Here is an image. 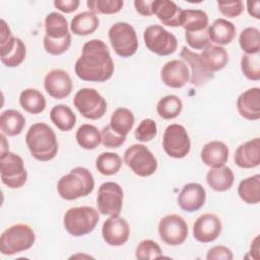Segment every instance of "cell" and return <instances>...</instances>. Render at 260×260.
Instances as JSON below:
<instances>
[{
	"mask_svg": "<svg viewBox=\"0 0 260 260\" xmlns=\"http://www.w3.org/2000/svg\"><path fill=\"white\" fill-rule=\"evenodd\" d=\"M0 59L6 67H16L25 58V45L19 38L11 35L9 26L5 20L1 19V40H0Z\"/></svg>",
	"mask_w": 260,
	"mask_h": 260,
	"instance_id": "cell-7",
	"label": "cell"
},
{
	"mask_svg": "<svg viewBox=\"0 0 260 260\" xmlns=\"http://www.w3.org/2000/svg\"><path fill=\"white\" fill-rule=\"evenodd\" d=\"M25 126V119L16 110H6L0 116V129L6 136L19 135Z\"/></svg>",
	"mask_w": 260,
	"mask_h": 260,
	"instance_id": "cell-28",
	"label": "cell"
},
{
	"mask_svg": "<svg viewBox=\"0 0 260 260\" xmlns=\"http://www.w3.org/2000/svg\"><path fill=\"white\" fill-rule=\"evenodd\" d=\"M202 161L210 168H219L225 165L229 158V148L221 141H210L201 149Z\"/></svg>",
	"mask_w": 260,
	"mask_h": 260,
	"instance_id": "cell-24",
	"label": "cell"
},
{
	"mask_svg": "<svg viewBox=\"0 0 260 260\" xmlns=\"http://www.w3.org/2000/svg\"><path fill=\"white\" fill-rule=\"evenodd\" d=\"M157 133L156 124L152 119H144L137 126L134 136L140 142H148L152 140Z\"/></svg>",
	"mask_w": 260,
	"mask_h": 260,
	"instance_id": "cell-43",
	"label": "cell"
},
{
	"mask_svg": "<svg viewBox=\"0 0 260 260\" xmlns=\"http://www.w3.org/2000/svg\"><path fill=\"white\" fill-rule=\"evenodd\" d=\"M73 105L84 118L89 120L102 118L107 111L106 100L93 88L79 89L73 98Z\"/></svg>",
	"mask_w": 260,
	"mask_h": 260,
	"instance_id": "cell-10",
	"label": "cell"
},
{
	"mask_svg": "<svg viewBox=\"0 0 260 260\" xmlns=\"http://www.w3.org/2000/svg\"><path fill=\"white\" fill-rule=\"evenodd\" d=\"M250 253L254 259H259V236H257L252 242Z\"/></svg>",
	"mask_w": 260,
	"mask_h": 260,
	"instance_id": "cell-52",
	"label": "cell"
},
{
	"mask_svg": "<svg viewBox=\"0 0 260 260\" xmlns=\"http://www.w3.org/2000/svg\"><path fill=\"white\" fill-rule=\"evenodd\" d=\"M205 199L206 192L202 185L188 183L182 188L178 196V204L184 211L193 212L199 210L204 205Z\"/></svg>",
	"mask_w": 260,
	"mask_h": 260,
	"instance_id": "cell-20",
	"label": "cell"
},
{
	"mask_svg": "<svg viewBox=\"0 0 260 260\" xmlns=\"http://www.w3.org/2000/svg\"><path fill=\"white\" fill-rule=\"evenodd\" d=\"M100 20L91 11L78 13L73 17L70 24V30L77 36H87L96 30Z\"/></svg>",
	"mask_w": 260,
	"mask_h": 260,
	"instance_id": "cell-29",
	"label": "cell"
},
{
	"mask_svg": "<svg viewBox=\"0 0 260 260\" xmlns=\"http://www.w3.org/2000/svg\"><path fill=\"white\" fill-rule=\"evenodd\" d=\"M46 91L54 99L67 98L72 91V80L69 74L62 69H53L47 73L44 80Z\"/></svg>",
	"mask_w": 260,
	"mask_h": 260,
	"instance_id": "cell-16",
	"label": "cell"
},
{
	"mask_svg": "<svg viewBox=\"0 0 260 260\" xmlns=\"http://www.w3.org/2000/svg\"><path fill=\"white\" fill-rule=\"evenodd\" d=\"M235 162L243 169H251L260 164V139L254 138L241 144L235 152Z\"/></svg>",
	"mask_w": 260,
	"mask_h": 260,
	"instance_id": "cell-23",
	"label": "cell"
},
{
	"mask_svg": "<svg viewBox=\"0 0 260 260\" xmlns=\"http://www.w3.org/2000/svg\"><path fill=\"white\" fill-rule=\"evenodd\" d=\"M247 9H248V13L252 17L256 19L260 18V2L258 0L247 1Z\"/></svg>",
	"mask_w": 260,
	"mask_h": 260,
	"instance_id": "cell-51",
	"label": "cell"
},
{
	"mask_svg": "<svg viewBox=\"0 0 260 260\" xmlns=\"http://www.w3.org/2000/svg\"><path fill=\"white\" fill-rule=\"evenodd\" d=\"M100 219L99 211L91 206L69 208L63 219L65 230L74 237H81L91 233Z\"/></svg>",
	"mask_w": 260,
	"mask_h": 260,
	"instance_id": "cell-4",
	"label": "cell"
},
{
	"mask_svg": "<svg viewBox=\"0 0 260 260\" xmlns=\"http://www.w3.org/2000/svg\"><path fill=\"white\" fill-rule=\"evenodd\" d=\"M181 26L185 31H200L208 28V15L200 9L182 10Z\"/></svg>",
	"mask_w": 260,
	"mask_h": 260,
	"instance_id": "cell-30",
	"label": "cell"
},
{
	"mask_svg": "<svg viewBox=\"0 0 260 260\" xmlns=\"http://www.w3.org/2000/svg\"><path fill=\"white\" fill-rule=\"evenodd\" d=\"M152 14L156 15L159 21L168 26H181L182 9L170 0H154L151 5Z\"/></svg>",
	"mask_w": 260,
	"mask_h": 260,
	"instance_id": "cell-22",
	"label": "cell"
},
{
	"mask_svg": "<svg viewBox=\"0 0 260 260\" xmlns=\"http://www.w3.org/2000/svg\"><path fill=\"white\" fill-rule=\"evenodd\" d=\"M207 31L209 40L217 45H228L236 36L235 25L224 18L214 20L213 23L208 26Z\"/></svg>",
	"mask_w": 260,
	"mask_h": 260,
	"instance_id": "cell-25",
	"label": "cell"
},
{
	"mask_svg": "<svg viewBox=\"0 0 260 260\" xmlns=\"http://www.w3.org/2000/svg\"><path fill=\"white\" fill-rule=\"evenodd\" d=\"M207 260H232L233 253L225 246H214L210 248L206 255Z\"/></svg>",
	"mask_w": 260,
	"mask_h": 260,
	"instance_id": "cell-48",
	"label": "cell"
},
{
	"mask_svg": "<svg viewBox=\"0 0 260 260\" xmlns=\"http://www.w3.org/2000/svg\"><path fill=\"white\" fill-rule=\"evenodd\" d=\"M79 146L84 149H94L102 142V134L99 129L90 124L81 125L75 134Z\"/></svg>",
	"mask_w": 260,
	"mask_h": 260,
	"instance_id": "cell-36",
	"label": "cell"
},
{
	"mask_svg": "<svg viewBox=\"0 0 260 260\" xmlns=\"http://www.w3.org/2000/svg\"><path fill=\"white\" fill-rule=\"evenodd\" d=\"M36 241L34 230L24 223L6 229L0 237V251L3 255H13L28 250Z\"/></svg>",
	"mask_w": 260,
	"mask_h": 260,
	"instance_id": "cell-5",
	"label": "cell"
},
{
	"mask_svg": "<svg viewBox=\"0 0 260 260\" xmlns=\"http://www.w3.org/2000/svg\"><path fill=\"white\" fill-rule=\"evenodd\" d=\"M74 70L78 78L84 81L104 82L110 79L114 73V62L108 46L98 39L86 42Z\"/></svg>",
	"mask_w": 260,
	"mask_h": 260,
	"instance_id": "cell-1",
	"label": "cell"
},
{
	"mask_svg": "<svg viewBox=\"0 0 260 260\" xmlns=\"http://www.w3.org/2000/svg\"><path fill=\"white\" fill-rule=\"evenodd\" d=\"M185 39L192 49L204 50L210 46L207 28L200 31H185Z\"/></svg>",
	"mask_w": 260,
	"mask_h": 260,
	"instance_id": "cell-45",
	"label": "cell"
},
{
	"mask_svg": "<svg viewBox=\"0 0 260 260\" xmlns=\"http://www.w3.org/2000/svg\"><path fill=\"white\" fill-rule=\"evenodd\" d=\"M134 125L133 113L127 108H118L110 120V127L119 135L126 136Z\"/></svg>",
	"mask_w": 260,
	"mask_h": 260,
	"instance_id": "cell-35",
	"label": "cell"
},
{
	"mask_svg": "<svg viewBox=\"0 0 260 260\" xmlns=\"http://www.w3.org/2000/svg\"><path fill=\"white\" fill-rule=\"evenodd\" d=\"M206 181L211 189L217 192H223L231 189L235 181V176L231 168L222 166L211 168L206 175Z\"/></svg>",
	"mask_w": 260,
	"mask_h": 260,
	"instance_id": "cell-26",
	"label": "cell"
},
{
	"mask_svg": "<svg viewBox=\"0 0 260 260\" xmlns=\"http://www.w3.org/2000/svg\"><path fill=\"white\" fill-rule=\"evenodd\" d=\"M243 74L250 80L260 79V58L258 54H245L241 58Z\"/></svg>",
	"mask_w": 260,
	"mask_h": 260,
	"instance_id": "cell-40",
	"label": "cell"
},
{
	"mask_svg": "<svg viewBox=\"0 0 260 260\" xmlns=\"http://www.w3.org/2000/svg\"><path fill=\"white\" fill-rule=\"evenodd\" d=\"M102 235L108 245L118 247L128 241L130 228L126 219L119 215H113L105 220L102 228Z\"/></svg>",
	"mask_w": 260,
	"mask_h": 260,
	"instance_id": "cell-15",
	"label": "cell"
},
{
	"mask_svg": "<svg viewBox=\"0 0 260 260\" xmlns=\"http://www.w3.org/2000/svg\"><path fill=\"white\" fill-rule=\"evenodd\" d=\"M160 77L162 82L171 88H181L190 79V72L187 64L179 59L167 62L162 68Z\"/></svg>",
	"mask_w": 260,
	"mask_h": 260,
	"instance_id": "cell-19",
	"label": "cell"
},
{
	"mask_svg": "<svg viewBox=\"0 0 260 260\" xmlns=\"http://www.w3.org/2000/svg\"><path fill=\"white\" fill-rule=\"evenodd\" d=\"M19 104L25 112L40 114L46 108V99L38 89L26 88L19 95Z\"/></svg>",
	"mask_w": 260,
	"mask_h": 260,
	"instance_id": "cell-31",
	"label": "cell"
},
{
	"mask_svg": "<svg viewBox=\"0 0 260 260\" xmlns=\"http://www.w3.org/2000/svg\"><path fill=\"white\" fill-rule=\"evenodd\" d=\"M143 39L146 48L158 56L171 55L178 47L177 38L158 24L146 27Z\"/></svg>",
	"mask_w": 260,
	"mask_h": 260,
	"instance_id": "cell-11",
	"label": "cell"
},
{
	"mask_svg": "<svg viewBox=\"0 0 260 260\" xmlns=\"http://www.w3.org/2000/svg\"><path fill=\"white\" fill-rule=\"evenodd\" d=\"M122 0H88L87 7L91 12L101 14H114L119 12L123 7Z\"/></svg>",
	"mask_w": 260,
	"mask_h": 260,
	"instance_id": "cell-41",
	"label": "cell"
},
{
	"mask_svg": "<svg viewBox=\"0 0 260 260\" xmlns=\"http://www.w3.org/2000/svg\"><path fill=\"white\" fill-rule=\"evenodd\" d=\"M151 5H152V1H150V0H135L134 1V6H135L136 11L143 16H150L152 14Z\"/></svg>",
	"mask_w": 260,
	"mask_h": 260,
	"instance_id": "cell-50",
	"label": "cell"
},
{
	"mask_svg": "<svg viewBox=\"0 0 260 260\" xmlns=\"http://www.w3.org/2000/svg\"><path fill=\"white\" fill-rule=\"evenodd\" d=\"M180 56L185 61V63H187L191 68V73H190L191 84L195 86H201L207 83L209 80H211L214 77V73L210 72L205 67L199 54L192 52L190 49L184 46L182 47Z\"/></svg>",
	"mask_w": 260,
	"mask_h": 260,
	"instance_id": "cell-18",
	"label": "cell"
},
{
	"mask_svg": "<svg viewBox=\"0 0 260 260\" xmlns=\"http://www.w3.org/2000/svg\"><path fill=\"white\" fill-rule=\"evenodd\" d=\"M109 40L117 55L123 58L133 56L138 49L134 27L127 22H116L109 29Z\"/></svg>",
	"mask_w": 260,
	"mask_h": 260,
	"instance_id": "cell-6",
	"label": "cell"
},
{
	"mask_svg": "<svg viewBox=\"0 0 260 260\" xmlns=\"http://www.w3.org/2000/svg\"><path fill=\"white\" fill-rule=\"evenodd\" d=\"M45 29L46 36L53 40L63 39L70 34L66 18L58 12H51L46 16Z\"/></svg>",
	"mask_w": 260,
	"mask_h": 260,
	"instance_id": "cell-32",
	"label": "cell"
},
{
	"mask_svg": "<svg viewBox=\"0 0 260 260\" xmlns=\"http://www.w3.org/2000/svg\"><path fill=\"white\" fill-rule=\"evenodd\" d=\"M135 256L139 260H151L162 257V252L156 242L147 239L138 244Z\"/></svg>",
	"mask_w": 260,
	"mask_h": 260,
	"instance_id": "cell-42",
	"label": "cell"
},
{
	"mask_svg": "<svg viewBox=\"0 0 260 260\" xmlns=\"http://www.w3.org/2000/svg\"><path fill=\"white\" fill-rule=\"evenodd\" d=\"M102 142L106 147L117 148L126 141V136L119 135L112 130L110 125L105 126L102 129Z\"/></svg>",
	"mask_w": 260,
	"mask_h": 260,
	"instance_id": "cell-46",
	"label": "cell"
},
{
	"mask_svg": "<svg viewBox=\"0 0 260 260\" xmlns=\"http://www.w3.org/2000/svg\"><path fill=\"white\" fill-rule=\"evenodd\" d=\"M199 55L205 67L213 73L224 68L229 61L226 51L220 46L210 45Z\"/></svg>",
	"mask_w": 260,
	"mask_h": 260,
	"instance_id": "cell-27",
	"label": "cell"
},
{
	"mask_svg": "<svg viewBox=\"0 0 260 260\" xmlns=\"http://www.w3.org/2000/svg\"><path fill=\"white\" fill-rule=\"evenodd\" d=\"M25 143L34 158L48 161L58 152V141L53 129L45 123L32 124L26 132Z\"/></svg>",
	"mask_w": 260,
	"mask_h": 260,
	"instance_id": "cell-2",
	"label": "cell"
},
{
	"mask_svg": "<svg viewBox=\"0 0 260 260\" xmlns=\"http://www.w3.org/2000/svg\"><path fill=\"white\" fill-rule=\"evenodd\" d=\"M239 114L250 121L260 118V88L252 87L242 92L237 100Z\"/></svg>",
	"mask_w": 260,
	"mask_h": 260,
	"instance_id": "cell-21",
	"label": "cell"
},
{
	"mask_svg": "<svg viewBox=\"0 0 260 260\" xmlns=\"http://www.w3.org/2000/svg\"><path fill=\"white\" fill-rule=\"evenodd\" d=\"M221 232L219 217L212 213L200 215L193 224V236L200 243L213 242Z\"/></svg>",
	"mask_w": 260,
	"mask_h": 260,
	"instance_id": "cell-17",
	"label": "cell"
},
{
	"mask_svg": "<svg viewBox=\"0 0 260 260\" xmlns=\"http://www.w3.org/2000/svg\"><path fill=\"white\" fill-rule=\"evenodd\" d=\"M182 109V101L175 94H169L161 98L156 105V112L158 116L166 120L178 117Z\"/></svg>",
	"mask_w": 260,
	"mask_h": 260,
	"instance_id": "cell-37",
	"label": "cell"
},
{
	"mask_svg": "<svg viewBox=\"0 0 260 260\" xmlns=\"http://www.w3.org/2000/svg\"><path fill=\"white\" fill-rule=\"evenodd\" d=\"M238 194L244 202L257 204L260 201V175L242 180L238 187Z\"/></svg>",
	"mask_w": 260,
	"mask_h": 260,
	"instance_id": "cell-34",
	"label": "cell"
},
{
	"mask_svg": "<svg viewBox=\"0 0 260 260\" xmlns=\"http://www.w3.org/2000/svg\"><path fill=\"white\" fill-rule=\"evenodd\" d=\"M122 167V158L115 152H103L95 161V168L105 176H112L119 172Z\"/></svg>",
	"mask_w": 260,
	"mask_h": 260,
	"instance_id": "cell-38",
	"label": "cell"
},
{
	"mask_svg": "<svg viewBox=\"0 0 260 260\" xmlns=\"http://www.w3.org/2000/svg\"><path fill=\"white\" fill-rule=\"evenodd\" d=\"M162 147L171 157H185L191 148V141L187 130L180 124L169 125L162 136Z\"/></svg>",
	"mask_w": 260,
	"mask_h": 260,
	"instance_id": "cell-12",
	"label": "cell"
},
{
	"mask_svg": "<svg viewBox=\"0 0 260 260\" xmlns=\"http://www.w3.org/2000/svg\"><path fill=\"white\" fill-rule=\"evenodd\" d=\"M158 234L162 242L170 246L183 244L188 236V225L178 214H168L158 222Z\"/></svg>",
	"mask_w": 260,
	"mask_h": 260,
	"instance_id": "cell-14",
	"label": "cell"
},
{
	"mask_svg": "<svg viewBox=\"0 0 260 260\" xmlns=\"http://www.w3.org/2000/svg\"><path fill=\"white\" fill-rule=\"evenodd\" d=\"M125 164L140 177H148L157 169V161L152 152L143 144H133L124 152Z\"/></svg>",
	"mask_w": 260,
	"mask_h": 260,
	"instance_id": "cell-8",
	"label": "cell"
},
{
	"mask_svg": "<svg viewBox=\"0 0 260 260\" xmlns=\"http://www.w3.org/2000/svg\"><path fill=\"white\" fill-rule=\"evenodd\" d=\"M217 7H218V10L221 12V14L229 18L239 16L244 10V4L241 0L218 1Z\"/></svg>",
	"mask_w": 260,
	"mask_h": 260,
	"instance_id": "cell-47",
	"label": "cell"
},
{
	"mask_svg": "<svg viewBox=\"0 0 260 260\" xmlns=\"http://www.w3.org/2000/svg\"><path fill=\"white\" fill-rule=\"evenodd\" d=\"M71 45V35L69 34L63 39L53 40L48 38L47 36L44 37V48L47 53L57 56L61 55L62 53L66 52Z\"/></svg>",
	"mask_w": 260,
	"mask_h": 260,
	"instance_id": "cell-44",
	"label": "cell"
},
{
	"mask_svg": "<svg viewBox=\"0 0 260 260\" xmlns=\"http://www.w3.org/2000/svg\"><path fill=\"white\" fill-rule=\"evenodd\" d=\"M50 119L53 124L61 131H70L75 123L76 116L66 105H57L50 112Z\"/></svg>",
	"mask_w": 260,
	"mask_h": 260,
	"instance_id": "cell-33",
	"label": "cell"
},
{
	"mask_svg": "<svg viewBox=\"0 0 260 260\" xmlns=\"http://www.w3.org/2000/svg\"><path fill=\"white\" fill-rule=\"evenodd\" d=\"M0 174L2 183L11 189L22 187L27 179L22 158L10 151L0 155Z\"/></svg>",
	"mask_w": 260,
	"mask_h": 260,
	"instance_id": "cell-9",
	"label": "cell"
},
{
	"mask_svg": "<svg viewBox=\"0 0 260 260\" xmlns=\"http://www.w3.org/2000/svg\"><path fill=\"white\" fill-rule=\"evenodd\" d=\"M241 49L246 54H258L260 52V32L256 27H246L239 37Z\"/></svg>",
	"mask_w": 260,
	"mask_h": 260,
	"instance_id": "cell-39",
	"label": "cell"
},
{
	"mask_svg": "<svg viewBox=\"0 0 260 260\" xmlns=\"http://www.w3.org/2000/svg\"><path fill=\"white\" fill-rule=\"evenodd\" d=\"M123 204L122 187L115 182H105L98 190L96 205L104 215H119Z\"/></svg>",
	"mask_w": 260,
	"mask_h": 260,
	"instance_id": "cell-13",
	"label": "cell"
},
{
	"mask_svg": "<svg viewBox=\"0 0 260 260\" xmlns=\"http://www.w3.org/2000/svg\"><path fill=\"white\" fill-rule=\"evenodd\" d=\"M94 187L92 174L85 168L76 167L63 176L57 184V190L61 198L75 200L89 195Z\"/></svg>",
	"mask_w": 260,
	"mask_h": 260,
	"instance_id": "cell-3",
	"label": "cell"
},
{
	"mask_svg": "<svg viewBox=\"0 0 260 260\" xmlns=\"http://www.w3.org/2000/svg\"><path fill=\"white\" fill-rule=\"evenodd\" d=\"M79 3L78 0H55L54 6L62 12L71 13L77 9Z\"/></svg>",
	"mask_w": 260,
	"mask_h": 260,
	"instance_id": "cell-49",
	"label": "cell"
}]
</instances>
